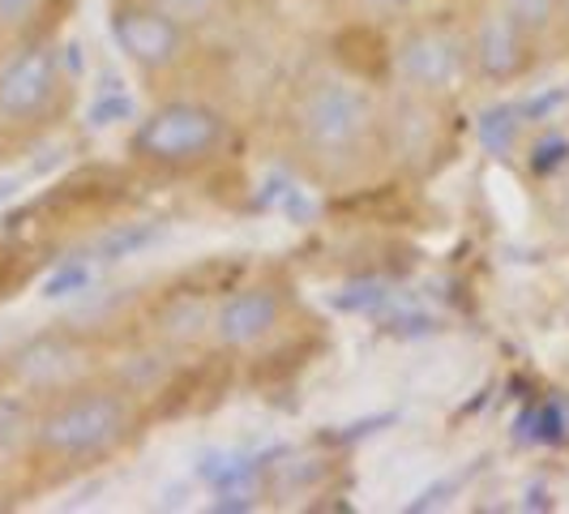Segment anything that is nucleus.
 Listing matches in <instances>:
<instances>
[{"instance_id":"f257e3e1","label":"nucleus","mask_w":569,"mask_h":514,"mask_svg":"<svg viewBox=\"0 0 569 514\" xmlns=\"http://www.w3.org/2000/svg\"><path fill=\"white\" fill-rule=\"evenodd\" d=\"M283 155L317 189H365L390 168L386 99L342 60L309 65L283 103Z\"/></svg>"},{"instance_id":"f03ea898","label":"nucleus","mask_w":569,"mask_h":514,"mask_svg":"<svg viewBox=\"0 0 569 514\" xmlns=\"http://www.w3.org/2000/svg\"><path fill=\"white\" fill-rule=\"evenodd\" d=\"M146 421L150 403L142 391L103 369L52 399L34 403L22 455L43 485H57L124 455L146 433Z\"/></svg>"},{"instance_id":"7ed1b4c3","label":"nucleus","mask_w":569,"mask_h":514,"mask_svg":"<svg viewBox=\"0 0 569 514\" xmlns=\"http://www.w3.org/2000/svg\"><path fill=\"white\" fill-rule=\"evenodd\" d=\"M240 142L236 116L206 95L168 90L138 120L129 138V159L150 176H198L219 168Z\"/></svg>"},{"instance_id":"20e7f679","label":"nucleus","mask_w":569,"mask_h":514,"mask_svg":"<svg viewBox=\"0 0 569 514\" xmlns=\"http://www.w3.org/2000/svg\"><path fill=\"white\" fill-rule=\"evenodd\" d=\"M73 103L78 78L57 34L9 43L0 52V142L9 150L48 138L57 125L69 120Z\"/></svg>"},{"instance_id":"39448f33","label":"nucleus","mask_w":569,"mask_h":514,"mask_svg":"<svg viewBox=\"0 0 569 514\" xmlns=\"http://www.w3.org/2000/svg\"><path fill=\"white\" fill-rule=\"evenodd\" d=\"M390 73L402 95L455 103L471 82V52H467V18L462 13H411L399 22L390 43Z\"/></svg>"},{"instance_id":"423d86ee","label":"nucleus","mask_w":569,"mask_h":514,"mask_svg":"<svg viewBox=\"0 0 569 514\" xmlns=\"http://www.w3.org/2000/svg\"><path fill=\"white\" fill-rule=\"evenodd\" d=\"M108 30H112L120 57L138 73L150 95H168L180 78L193 69L198 57V30L176 22L154 0H112L108 4Z\"/></svg>"},{"instance_id":"0eeeda50","label":"nucleus","mask_w":569,"mask_h":514,"mask_svg":"<svg viewBox=\"0 0 569 514\" xmlns=\"http://www.w3.org/2000/svg\"><path fill=\"white\" fill-rule=\"evenodd\" d=\"M103 373V347L94 335L73 330V326H52L22 339L13 352L0 356V377L34 407L52 399L60 391L78 386L86 377Z\"/></svg>"},{"instance_id":"6e6552de","label":"nucleus","mask_w":569,"mask_h":514,"mask_svg":"<svg viewBox=\"0 0 569 514\" xmlns=\"http://www.w3.org/2000/svg\"><path fill=\"white\" fill-rule=\"evenodd\" d=\"M467 52H471V82L513 86L527 82L543 60L548 39L518 22L497 0H467Z\"/></svg>"},{"instance_id":"1a4fd4ad","label":"nucleus","mask_w":569,"mask_h":514,"mask_svg":"<svg viewBox=\"0 0 569 514\" xmlns=\"http://www.w3.org/2000/svg\"><path fill=\"white\" fill-rule=\"evenodd\" d=\"M287 322V291L279 284H240L210 309V347L219 356H249L274 339Z\"/></svg>"},{"instance_id":"9d476101","label":"nucleus","mask_w":569,"mask_h":514,"mask_svg":"<svg viewBox=\"0 0 569 514\" xmlns=\"http://www.w3.org/2000/svg\"><path fill=\"white\" fill-rule=\"evenodd\" d=\"M78 0H0V43H27L60 34Z\"/></svg>"},{"instance_id":"9b49d317","label":"nucleus","mask_w":569,"mask_h":514,"mask_svg":"<svg viewBox=\"0 0 569 514\" xmlns=\"http://www.w3.org/2000/svg\"><path fill=\"white\" fill-rule=\"evenodd\" d=\"M159 9H168L176 22H184L189 30H206V27H219L223 18H231L240 9V0H154Z\"/></svg>"},{"instance_id":"f8f14e48","label":"nucleus","mask_w":569,"mask_h":514,"mask_svg":"<svg viewBox=\"0 0 569 514\" xmlns=\"http://www.w3.org/2000/svg\"><path fill=\"white\" fill-rule=\"evenodd\" d=\"M30 412H34V407L0 377V446H9L13 437H27Z\"/></svg>"},{"instance_id":"ddd939ff","label":"nucleus","mask_w":569,"mask_h":514,"mask_svg":"<svg viewBox=\"0 0 569 514\" xmlns=\"http://www.w3.org/2000/svg\"><path fill=\"white\" fill-rule=\"evenodd\" d=\"M497 4H506L518 22H527V27L543 34V39H552V27H557V13H561V0H497Z\"/></svg>"},{"instance_id":"4468645a","label":"nucleus","mask_w":569,"mask_h":514,"mask_svg":"<svg viewBox=\"0 0 569 514\" xmlns=\"http://www.w3.org/2000/svg\"><path fill=\"white\" fill-rule=\"evenodd\" d=\"M425 0H347V9L360 22H402L411 13H420Z\"/></svg>"},{"instance_id":"2eb2a0df","label":"nucleus","mask_w":569,"mask_h":514,"mask_svg":"<svg viewBox=\"0 0 569 514\" xmlns=\"http://www.w3.org/2000/svg\"><path fill=\"white\" fill-rule=\"evenodd\" d=\"M548 43H557L561 52H569V0H561V13H557V27H552Z\"/></svg>"},{"instance_id":"dca6fc26","label":"nucleus","mask_w":569,"mask_h":514,"mask_svg":"<svg viewBox=\"0 0 569 514\" xmlns=\"http://www.w3.org/2000/svg\"><path fill=\"white\" fill-rule=\"evenodd\" d=\"M13 497H18V488L0 476V511H9V506H13Z\"/></svg>"},{"instance_id":"f3484780","label":"nucleus","mask_w":569,"mask_h":514,"mask_svg":"<svg viewBox=\"0 0 569 514\" xmlns=\"http://www.w3.org/2000/svg\"><path fill=\"white\" fill-rule=\"evenodd\" d=\"M4 150H9V146H4V142H0V159H4Z\"/></svg>"},{"instance_id":"a211bd4d","label":"nucleus","mask_w":569,"mask_h":514,"mask_svg":"<svg viewBox=\"0 0 569 514\" xmlns=\"http://www.w3.org/2000/svg\"><path fill=\"white\" fill-rule=\"evenodd\" d=\"M0 52H4V43H0Z\"/></svg>"}]
</instances>
